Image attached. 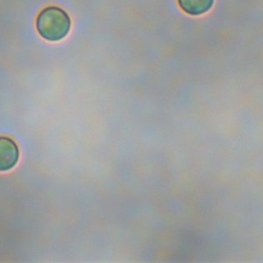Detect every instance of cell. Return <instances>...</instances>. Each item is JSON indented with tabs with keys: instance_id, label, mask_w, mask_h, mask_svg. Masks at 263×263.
I'll return each mask as SVG.
<instances>
[{
	"instance_id": "obj_2",
	"label": "cell",
	"mask_w": 263,
	"mask_h": 263,
	"mask_svg": "<svg viewBox=\"0 0 263 263\" xmlns=\"http://www.w3.org/2000/svg\"><path fill=\"white\" fill-rule=\"evenodd\" d=\"M18 160V148L13 140L0 137V172H6L15 166Z\"/></svg>"
},
{
	"instance_id": "obj_1",
	"label": "cell",
	"mask_w": 263,
	"mask_h": 263,
	"mask_svg": "<svg viewBox=\"0 0 263 263\" xmlns=\"http://www.w3.org/2000/svg\"><path fill=\"white\" fill-rule=\"evenodd\" d=\"M71 28L69 14L58 6L43 8L36 20V29L40 36L48 41L64 39Z\"/></svg>"
},
{
	"instance_id": "obj_3",
	"label": "cell",
	"mask_w": 263,
	"mask_h": 263,
	"mask_svg": "<svg viewBox=\"0 0 263 263\" xmlns=\"http://www.w3.org/2000/svg\"><path fill=\"white\" fill-rule=\"evenodd\" d=\"M215 0H178L180 8L190 15H201L208 12Z\"/></svg>"
}]
</instances>
